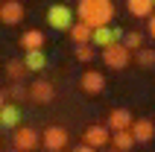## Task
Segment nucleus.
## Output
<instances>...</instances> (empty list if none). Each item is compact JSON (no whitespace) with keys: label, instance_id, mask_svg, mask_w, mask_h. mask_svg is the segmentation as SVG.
Masks as SVG:
<instances>
[{"label":"nucleus","instance_id":"f257e3e1","mask_svg":"<svg viewBox=\"0 0 155 152\" xmlns=\"http://www.w3.org/2000/svg\"><path fill=\"white\" fill-rule=\"evenodd\" d=\"M76 18L85 21L97 29L103 24H111L114 18V0H79L76 3Z\"/></svg>","mask_w":155,"mask_h":152},{"label":"nucleus","instance_id":"f03ea898","mask_svg":"<svg viewBox=\"0 0 155 152\" xmlns=\"http://www.w3.org/2000/svg\"><path fill=\"white\" fill-rule=\"evenodd\" d=\"M12 146L21 152H35L38 146H44V135H38V129L21 123L18 129H12Z\"/></svg>","mask_w":155,"mask_h":152},{"label":"nucleus","instance_id":"7ed1b4c3","mask_svg":"<svg viewBox=\"0 0 155 152\" xmlns=\"http://www.w3.org/2000/svg\"><path fill=\"white\" fill-rule=\"evenodd\" d=\"M100 59H103L105 68H111V70H123L132 59H135V50H129L123 41H117V44H111V47H105Z\"/></svg>","mask_w":155,"mask_h":152},{"label":"nucleus","instance_id":"20e7f679","mask_svg":"<svg viewBox=\"0 0 155 152\" xmlns=\"http://www.w3.org/2000/svg\"><path fill=\"white\" fill-rule=\"evenodd\" d=\"M73 15H76V9H70L68 3H53V6L47 9V26L59 29V32H68L70 26L76 24Z\"/></svg>","mask_w":155,"mask_h":152},{"label":"nucleus","instance_id":"39448f33","mask_svg":"<svg viewBox=\"0 0 155 152\" xmlns=\"http://www.w3.org/2000/svg\"><path fill=\"white\" fill-rule=\"evenodd\" d=\"M41 135H44V149L47 152H61L64 146H68V140H70V135H68L64 126H47Z\"/></svg>","mask_w":155,"mask_h":152},{"label":"nucleus","instance_id":"423d86ee","mask_svg":"<svg viewBox=\"0 0 155 152\" xmlns=\"http://www.w3.org/2000/svg\"><path fill=\"white\" fill-rule=\"evenodd\" d=\"M53 97H56V88H53V82H47V79H35V82L29 85V100L38 102V105L53 102Z\"/></svg>","mask_w":155,"mask_h":152},{"label":"nucleus","instance_id":"0eeeda50","mask_svg":"<svg viewBox=\"0 0 155 152\" xmlns=\"http://www.w3.org/2000/svg\"><path fill=\"white\" fill-rule=\"evenodd\" d=\"M123 29H114V26H108V24H103V26H97L94 29V44L100 47V50H105V47H111V44H117L123 38Z\"/></svg>","mask_w":155,"mask_h":152},{"label":"nucleus","instance_id":"6e6552de","mask_svg":"<svg viewBox=\"0 0 155 152\" xmlns=\"http://www.w3.org/2000/svg\"><path fill=\"white\" fill-rule=\"evenodd\" d=\"M85 144L97 146V149H105L111 144V126H88L85 129Z\"/></svg>","mask_w":155,"mask_h":152},{"label":"nucleus","instance_id":"1a4fd4ad","mask_svg":"<svg viewBox=\"0 0 155 152\" xmlns=\"http://www.w3.org/2000/svg\"><path fill=\"white\" fill-rule=\"evenodd\" d=\"M0 21L6 26H15L24 21V6L18 3V0H3L0 3Z\"/></svg>","mask_w":155,"mask_h":152},{"label":"nucleus","instance_id":"9d476101","mask_svg":"<svg viewBox=\"0 0 155 152\" xmlns=\"http://www.w3.org/2000/svg\"><path fill=\"white\" fill-rule=\"evenodd\" d=\"M21 123H24L21 108H18L15 102H3V105H0V126L3 129H18Z\"/></svg>","mask_w":155,"mask_h":152},{"label":"nucleus","instance_id":"9b49d317","mask_svg":"<svg viewBox=\"0 0 155 152\" xmlns=\"http://www.w3.org/2000/svg\"><path fill=\"white\" fill-rule=\"evenodd\" d=\"M68 32H70V41H73V44H91V41H94V26L85 24V21H76Z\"/></svg>","mask_w":155,"mask_h":152},{"label":"nucleus","instance_id":"f8f14e48","mask_svg":"<svg viewBox=\"0 0 155 152\" xmlns=\"http://www.w3.org/2000/svg\"><path fill=\"white\" fill-rule=\"evenodd\" d=\"M135 144H138V137H135L132 129H114L111 132V146H117L120 152H129Z\"/></svg>","mask_w":155,"mask_h":152},{"label":"nucleus","instance_id":"ddd939ff","mask_svg":"<svg viewBox=\"0 0 155 152\" xmlns=\"http://www.w3.org/2000/svg\"><path fill=\"white\" fill-rule=\"evenodd\" d=\"M105 88V76L100 70H85L82 73V91L85 94H100Z\"/></svg>","mask_w":155,"mask_h":152},{"label":"nucleus","instance_id":"4468645a","mask_svg":"<svg viewBox=\"0 0 155 152\" xmlns=\"http://www.w3.org/2000/svg\"><path fill=\"white\" fill-rule=\"evenodd\" d=\"M24 64L29 73H41L44 68H47V56H44V50L38 47V50H24Z\"/></svg>","mask_w":155,"mask_h":152},{"label":"nucleus","instance_id":"2eb2a0df","mask_svg":"<svg viewBox=\"0 0 155 152\" xmlns=\"http://www.w3.org/2000/svg\"><path fill=\"white\" fill-rule=\"evenodd\" d=\"M132 123H135V117H132V111L129 108H114L111 114H108V126L114 129H132Z\"/></svg>","mask_w":155,"mask_h":152},{"label":"nucleus","instance_id":"dca6fc26","mask_svg":"<svg viewBox=\"0 0 155 152\" xmlns=\"http://www.w3.org/2000/svg\"><path fill=\"white\" fill-rule=\"evenodd\" d=\"M132 132H135V137H138V144H147V140H152V135H155V123L147 120V117H140V120L132 123Z\"/></svg>","mask_w":155,"mask_h":152},{"label":"nucleus","instance_id":"f3484780","mask_svg":"<svg viewBox=\"0 0 155 152\" xmlns=\"http://www.w3.org/2000/svg\"><path fill=\"white\" fill-rule=\"evenodd\" d=\"M126 9L135 18H149L155 9V0H126Z\"/></svg>","mask_w":155,"mask_h":152},{"label":"nucleus","instance_id":"a211bd4d","mask_svg":"<svg viewBox=\"0 0 155 152\" xmlns=\"http://www.w3.org/2000/svg\"><path fill=\"white\" fill-rule=\"evenodd\" d=\"M21 47H24V50H38V47H44V32L41 29H26V32L21 35Z\"/></svg>","mask_w":155,"mask_h":152},{"label":"nucleus","instance_id":"6ab92c4d","mask_svg":"<svg viewBox=\"0 0 155 152\" xmlns=\"http://www.w3.org/2000/svg\"><path fill=\"white\" fill-rule=\"evenodd\" d=\"M24 70H26L24 59H21V61H18V59L6 61V76H9V82H15V79H24Z\"/></svg>","mask_w":155,"mask_h":152},{"label":"nucleus","instance_id":"aec40b11","mask_svg":"<svg viewBox=\"0 0 155 152\" xmlns=\"http://www.w3.org/2000/svg\"><path fill=\"white\" fill-rule=\"evenodd\" d=\"M135 61H138L140 68H155V50H149V47L135 50Z\"/></svg>","mask_w":155,"mask_h":152},{"label":"nucleus","instance_id":"412c9836","mask_svg":"<svg viewBox=\"0 0 155 152\" xmlns=\"http://www.w3.org/2000/svg\"><path fill=\"white\" fill-rule=\"evenodd\" d=\"M94 47H97L94 41H91V44H76V59L85 61V64H88V61H94Z\"/></svg>","mask_w":155,"mask_h":152},{"label":"nucleus","instance_id":"4be33fe9","mask_svg":"<svg viewBox=\"0 0 155 152\" xmlns=\"http://www.w3.org/2000/svg\"><path fill=\"white\" fill-rule=\"evenodd\" d=\"M143 35L147 32H126L123 35V44H126L129 50H140V47H143Z\"/></svg>","mask_w":155,"mask_h":152},{"label":"nucleus","instance_id":"5701e85b","mask_svg":"<svg viewBox=\"0 0 155 152\" xmlns=\"http://www.w3.org/2000/svg\"><path fill=\"white\" fill-rule=\"evenodd\" d=\"M9 91H12V100H24V97H29V91H24V85H21V79H15V82L9 85Z\"/></svg>","mask_w":155,"mask_h":152},{"label":"nucleus","instance_id":"b1692460","mask_svg":"<svg viewBox=\"0 0 155 152\" xmlns=\"http://www.w3.org/2000/svg\"><path fill=\"white\" fill-rule=\"evenodd\" d=\"M147 35H149V38L155 41V12H152V15L147 18Z\"/></svg>","mask_w":155,"mask_h":152},{"label":"nucleus","instance_id":"393cba45","mask_svg":"<svg viewBox=\"0 0 155 152\" xmlns=\"http://www.w3.org/2000/svg\"><path fill=\"white\" fill-rule=\"evenodd\" d=\"M73 152H97V146H91V144H82V146H76Z\"/></svg>","mask_w":155,"mask_h":152},{"label":"nucleus","instance_id":"a878e982","mask_svg":"<svg viewBox=\"0 0 155 152\" xmlns=\"http://www.w3.org/2000/svg\"><path fill=\"white\" fill-rule=\"evenodd\" d=\"M105 152H120V149H117V146H111V149H105Z\"/></svg>","mask_w":155,"mask_h":152},{"label":"nucleus","instance_id":"bb28decb","mask_svg":"<svg viewBox=\"0 0 155 152\" xmlns=\"http://www.w3.org/2000/svg\"><path fill=\"white\" fill-rule=\"evenodd\" d=\"M9 152H21V149H15V146H12V149H9Z\"/></svg>","mask_w":155,"mask_h":152}]
</instances>
